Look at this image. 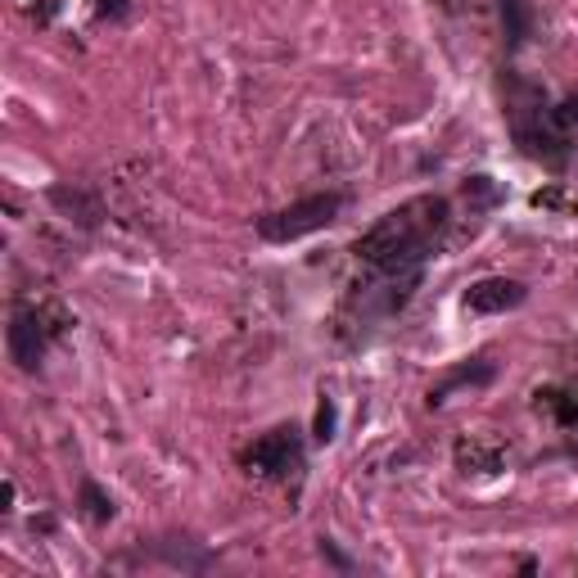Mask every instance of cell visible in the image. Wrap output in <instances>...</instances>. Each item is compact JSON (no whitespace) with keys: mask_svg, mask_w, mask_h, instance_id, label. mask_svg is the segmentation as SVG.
<instances>
[{"mask_svg":"<svg viewBox=\"0 0 578 578\" xmlns=\"http://www.w3.org/2000/svg\"><path fill=\"white\" fill-rule=\"evenodd\" d=\"M501 10V32H506V50H525L534 37V6L529 0H497Z\"/></svg>","mask_w":578,"mask_h":578,"instance_id":"obj_8","label":"cell"},{"mask_svg":"<svg viewBox=\"0 0 578 578\" xmlns=\"http://www.w3.org/2000/svg\"><path fill=\"white\" fill-rule=\"evenodd\" d=\"M470 461H484V466H488V475H492V470H501V457H497V452H479V444H466V439H461V444H457V466L466 470Z\"/></svg>","mask_w":578,"mask_h":578,"instance_id":"obj_13","label":"cell"},{"mask_svg":"<svg viewBox=\"0 0 578 578\" xmlns=\"http://www.w3.org/2000/svg\"><path fill=\"white\" fill-rule=\"evenodd\" d=\"M240 466L249 475H262V479H289L303 470V429L295 425H280L271 434H262L258 444H249L240 452Z\"/></svg>","mask_w":578,"mask_h":578,"instance_id":"obj_4","label":"cell"},{"mask_svg":"<svg viewBox=\"0 0 578 578\" xmlns=\"http://www.w3.org/2000/svg\"><path fill=\"white\" fill-rule=\"evenodd\" d=\"M335 425H339L335 398H321V402H317V420H312V439H317V444H330V439H335Z\"/></svg>","mask_w":578,"mask_h":578,"instance_id":"obj_11","label":"cell"},{"mask_svg":"<svg viewBox=\"0 0 578 578\" xmlns=\"http://www.w3.org/2000/svg\"><path fill=\"white\" fill-rule=\"evenodd\" d=\"M50 335H59V326H46V317H41L37 303H14L6 343H10V357H14L19 371H37V367H41Z\"/></svg>","mask_w":578,"mask_h":578,"instance_id":"obj_5","label":"cell"},{"mask_svg":"<svg viewBox=\"0 0 578 578\" xmlns=\"http://www.w3.org/2000/svg\"><path fill=\"white\" fill-rule=\"evenodd\" d=\"M78 506H82V516L91 520V525H109L113 516H118V506H113V497L96 484V479H87L82 484V492H78Z\"/></svg>","mask_w":578,"mask_h":578,"instance_id":"obj_9","label":"cell"},{"mask_svg":"<svg viewBox=\"0 0 578 578\" xmlns=\"http://www.w3.org/2000/svg\"><path fill=\"white\" fill-rule=\"evenodd\" d=\"M506 118H511V131H516V144L547 163V168H565L569 163V150H574V136L556 122V104L534 87V82H520L516 72L506 78Z\"/></svg>","mask_w":578,"mask_h":578,"instance_id":"obj_2","label":"cell"},{"mask_svg":"<svg viewBox=\"0 0 578 578\" xmlns=\"http://www.w3.org/2000/svg\"><path fill=\"white\" fill-rule=\"evenodd\" d=\"M448 227H452V203L444 195H416L393 212H385L367 236H357L352 253L376 276H420L425 262L444 249Z\"/></svg>","mask_w":578,"mask_h":578,"instance_id":"obj_1","label":"cell"},{"mask_svg":"<svg viewBox=\"0 0 578 578\" xmlns=\"http://www.w3.org/2000/svg\"><path fill=\"white\" fill-rule=\"evenodd\" d=\"M529 299V289L520 280H506V276H488V280H475L466 289V312H479V317H497V312H511Z\"/></svg>","mask_w":578,"mask_h":578,"instance_id":"obj_6","label":"cell"},{"mask_svg":"<svg viewBox=\"0 0 578 578\" xmlns=\"http://www.w3.org/2000/svg\"><path fill=\"white\" fill-rule=\"evenodd\" d=\"M339 208H343V195H335V190L330 195H308V199L289 203V208L262 212L258 217V236L267 245H295V240H303L312 231H326L339 217Z\"/></svg>","mask_w":578,"mask_h":578,"instance_id":"obj_3","label":"cell"},{"mask_svg":"<svg viewBox=\"0 0 578 578\" xmlns=\"http://www.w3.org/2000/svg\"><path fill=\"white\" fill-rule=\"evenodd\" d=\"M492 376H497V367H492V361H484V357H479V361H466V367L448 371L439 385H434L425 402H429V407H444V402H448L457 389H479V385H488Z\"/></svg>","mask_w":578,"mask_h":578,"instance_id":"obj_7","label":"cell"},{"mask_svg":"<svg viewBox=\"0 0 578 578\" xmlns=\"http://www.w3.org/2000/svg\"><path fill=\"white\" fill-rule=\"evenodd\" d=\"M466 199H470V208H484V203H497L501 190L492 186V177H470L466 181Z\"/></svg>","mask_w":578,"mask_h":578,"instance_id":"obj_12","label":"cell"},{"mask_svg":"<svg viewBox=\"0 0 578 578\" xmlns=\"http://www.w3.org/2000/svg\"><path fill=\"white\" fill-rule=\"evenodd\" d=\"M131 14V0H100V19H122Z\"/></svg>","mask_w":578,"mask_h":578,"instance_id":"obj_15","label":"cell"},{"mask_svg":"<svg viewBox=\"0 0 578 578\" xmlns=\"http://www.w3.org/2000/svg\"><path fill=\"white\" fill-rule=\"evenodd\" d=\"M317 551H321V560H326V565L343 569V574H348V569H357V560H348V556H343V551H339L330 538H321V542H317Z\"/></svg>","mask_w":578,"mask_h":578,"instance_id":"obj_14","label":"cell"},{"mask_svg":"<svg viewBox=\"0 0 578 578\" xmlns=\"http://www.w3.org/2000/svg\"><path fill=\"white\" fill-rule=\"evenodd\" d=\"M534 398H538V407H547V411H551L565 429H574V425H578V398H574V393H560V389H538Z\"/></svg>","mask_w":578,"mask_h":578,"instance_id":"obj_10","label":"cell"}]
</instances>
